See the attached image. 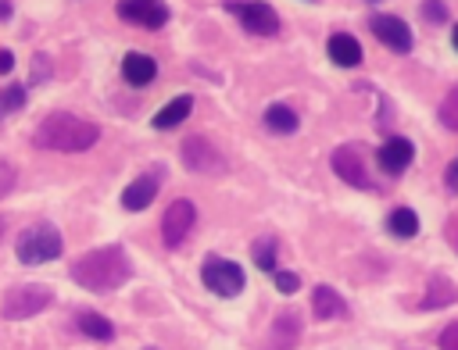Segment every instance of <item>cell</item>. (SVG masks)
Here are the masks:
<instances>
[{
  "mask_svg": "<svg viewBox=\"0 0 458 350\" xmlns=\"http://www.w3.org/2000/svg\"><path fill=\"white\" fill-rule=\"evenodd\" d=\"M132 275V261L125 254V246H100V250H89L82 257L72 261V282L82 286V289H93V293H107V289H118L125 286Z\"/></svg>",
  "mask_w": 458,
  "mask_h": 350,
  "instance_id": "1",
  "label": "cell"
},
{
  "mask_svg": "<svg viewBox=\"0 0 458 350\" xmlns=\"http://www.w3.org/2000/svg\"><path fill=\"white\" fill-rule=\"evenodd\" d=\"M97 139H100V125L72 114V111H50L32 132V143L39 150H57V154H79V150L93 146Z\"/></svg>",
  "mask_w": 458,
  "mask_h": 350,
  "instance_id": "2",
  "label": "cell"
},
{
  "mask_svg": "<svg viewBox=\"0 0 458 350\" xmlns=\"http://www.w3.org/2000/svg\"><path fill=\"white\" fill-rule=\"evenodd\" d=\"M14 254L21 264H47L61 254V232L50 221H36L21 229V236L14 239Z\"/></svg>",
  "mask_w": 458,
  "mask_h": 350,
  "instance_id": "3",
  "label": "cell"
},
{
  "mask_svg": "<svg viewBox=\"0 0 458 350\" xmlns=\"http://www.w3.org/2000/svg\"><path fill=\"white\" fill-rule=\"evenodd\" d=\"M50 286H43V282H29V286H14L7 296H4V304H0V314L7 318V321H21V318H32V314H39L47 304H50Z\"/></svg>",
  "mask_w": 458,
  "mask_h": 350,
  "instance_id": "4",
  "label": "cell"
},
{
  "mask_svg": "<svg viewBox=\"0 0 458 350\" xmlns=\"http://www.w3.org/2000/svg\"><path fill=\"white\" fill-rule=\"evenodd\" d=\"M200 282L215 293V296H236L243 293L247 279H243V268L236 261H225V257H208L204 268H200Z\"/></svg>",
  "mask_w": 458,
  "mask_h": 350,
  "instance_id": "5",
  "label": "cell"
},
{
  "mask_svg": "<svg viewBox=\"0 0 458 350\" xmlns=\"http://www.w3.org/2000/svg\"><path fill=\"white\" fill-rule=\"evenodd\" d=\"M179 154H182V164H186L190 171H200V175H218V171H225V157H222L218 146H215L211 139H204V136H186L182 146H179Z\"/></svg>",
  "mask_w": 458,
  "mask_h": 350,
  "instance_id": "6",
  "label": "cell"
},
{
  "mask_svg": "<svg viewBox=\"0 0 458 350\" xmlns=\"http://www.w3.org/2000/svg\"><path fill=\"white\" fill-rule=\"evenodd\" d=\"M193 225H197V207L190 200H172L168 211H165V218H161V239H165V246L168 250L182 246L186 236L193 232Z\"/></svg>",
  "mask_w": 458,
  "mask_h": 350,
  "instance_id": "7",
  "label": "cell"
},
{
  "mask_svg": "<svg viewBox=\"0 0 458 350\" xmlns=\"http://www.w3.org/2000/svg\"><path fill=\"white\" fill-rule=\"evenodd\" d=\"M333 171H336L344 182L358 186V189H372V175H369V168H365V150L354 146V143L333 150Z\"/></svg>",
  "mask_w": 458,
  "mask_h": 350,
  "instance_id": "8",
  "label": "cell"
},
{
  "mask_svg": "<svg viewBox=\"0 0 458 350\" xmlns=\"http://www.w3.org/2000/svg\"><path fill=\"white\" fill-rule=\"evenodd\" d=\"M229 11L240 18V25H243L250 36H276V32H279V14H276V7H268V4L247 0V4H229Z\"/></svg>",
  "mask_w": 458,
  "mask_h": 350,
  "instance_id": "9",
  "label": "cell"
},
{
  "mask_svg": "<svg viewBox=\"0 0 458 350\" xmlns=\"http://www.w3.org/2000/svg\"><path fill=\"white\" fill-rule=\"evenodd\" d=\"M118 14L129 25H143V29H161L168 21V4L165 0H118Z\"/></svg>",
  "mask_w": 458,
  "mask_h": 350,
  "instance_id": "10",
  "label": "cell"
},
{
  "mask_svg": "<svg viewBox=\"0 0 458 350\" xmlns=\"http://www.w3.org/2000/svg\"><path fill=\"white\" fill-rule=\"evenodd\" d=\"M369 29H372V36H376L383 46H390L394 54H408V50H411V29H408L401 18H394V14H372V18H369Z\"/></svg>",
  "mask_w": 458,
  "mask_h": 350,
  "instance_id": "11",
  "label": "cell"
},
{
  "mask_svg": "<svg viewBox=\"0 0 458 350\" xmlns=\"http://www.w3.org/2000/svg\"><path fill=\"white\" fill-rule=\"evenodd\" d=\"M411 157H415V146H411V139H404V136H394V139H386V143L379 146V168H383L386 175H401V171L411 164Z\"/></svg>",
  "mask_w": 458,
  "mask_h": 350,
  "instance_id": "12",
  "label": "cell"
},
{
  "mask_svg": "<svg viewBox=\"0 0 458 350\" xmlns=\"http://www.w3.org/2000/svg\"><path fill=\"white\" fill-rule=\"evenodd\" d=\"M122 75H125L129 86H147V82H154V75H157V61H154L150 54L132 50V54H125V61H122Z\"/></svg>",
  "mask_w": 458,
  "mask_h": 350,
  "instance_id": "13",
  "label": "cell"
},
{
  "mask_svg": "<svg viewBox=\"0 0 458 350\" xmlns=\"http://www.w3.org/2000/svg\"><path fill=\"white\" fill-rule=\"evenodd\" d=\"M157 196V179L154 175H140L122 189V207L125 211H143L150 200Z\"/></svg>",
  "mask_w": 458,
  "mask_h": 350,
  "instance_id": "14",
  "label": "cell"
},
{
  "mask_svg": "<svg viewBox=\"0 0 458 350\" xmlns=\"http://www.w3.org/2000/svg\"><path fill=\"white\" fill-rule=\"evenodd\" d=\"M311 311H315V318L329 321V318H344V314H347V304H344V296H340L333 286H315V293H311Z\"/></svg>",
  "mask_w": 458,
  "mask_h": 350,
  "instance_id": "15",
  "label": "cell"
},
{
  "mask_svg": "<svg viewBox=\"0 0 458 350\" xmlns=\"http://www.w3.org/2000/svg\"><path fill=\"white\" fill-rule=\"evenodd\" d=\"M297 336H301V318H297L293 311H286V314H279V318L272 321L268 350H290V346L297 343Z\"/></svg>",
  "mask_w": 458,
  "mask_h": 350,
  "instance_id": "16",
  "label": "cell"
},
{
  "mask_svg": "<svg viewBox=\"0 0 458 350\" xmlns=\"http://www.w3.org/2000/svg\"><path fill=\"white\" fill-rule=\"evenodd\" d=\"M329 57H333V64H340V68H354V64H361V46H358L354 36L336 32V36H329Z\"/></svg>",
  "mask_w": 458,
  "mask_h": 350,
  "instance_id": "17",
  "label": "cell"
},
{
  "mask_svg": "<svg viewBox=\"0 0 458 350\" xmlns=\"http://www.w3.org/2000/svg\"><path fill=\"white\" fill-rule=\"evenodd\" d=\"M190 107H193V96H190V93L172 96V100L154 114V129H172V125H179V121L190 114Z\"/></svg>",
  "mask_w": 458,
  "mask_h": 350,
  "instance_id": "18",
  "label": "cell"
},
{
  "mask_svg": "<svg viewBox=\"0 0 458 350\" xmlns=\"http://www.w3.org/2000/svg\"><path fill=\"white\" fill-rule=\"evenodd\" d=\"M454 300H458V286H454L451 279H444V275H433L422 307H447V304H454Z\"/></svg>",
  "mask_w": 458,
  "mask_h": 350,
  "instance_id": "19",
  "label": "cell"
},
{
  "mask_svg": "<svg viewBox=\"0 0 458 350\" xmlns=\"http://www.w3.org/2000/svg\"><path fill=\"white\" fill-rule=\"evenodd\" d=\"M75 325H79V332H82V336L100 339V343H107V339L114 336V325H111L104 314H97V311H82V314L75 318Z\"/></svg>",
  "mask_w": 458,
  "mask_h": 350,
  "instance_id": "20",
  "label": "cell"
},
{
  "mask_svg": "<svg viewBox=\"0 0 458 350\" xmlns=\"http://www.w3.org/2000/svg\"><path fill=\"white\" fill-rule=\"evenodd\" d=\"M265 125H268V132L290 136V132H297V114H293V107H286V104H272V107L265 111Z\"/></svg>",
  "mask_w": 458,
  "mask_h": 350,
  "instance_id": "21",
  "label": "cell"
},
{
  "mask_svg": "<svg viewBox=\"0 0 458 350\" xmlns=\"http://www.w3.org/2000/svg\"><path fill=\"white\" fill-rule=\"evenodd\" d=\"M386 229H390L397 239H411V236L419 232V218H415L411 207H394L390 218H386Z\"/></svg>",
  "mask_w": 458,
  "mask_h": 350,
  "instance_id": "22",
  "label": "cell"
},
{
  "mask_svg": "<svg viewBox=\"0 0 458 350\" xmlns=\"http://www.w3.org/2000/svg\"><path fill=\"white\" fill-rule=\"evenodd\" d=\"M250 257H254V264H258L261 271H276V239H272V236L258 239V243L250 246Z\"/></svg>",
  "mask_w": 458,
  "mask_h": 350,
  "instance_id": "23",
  "label": "cell"
},
{
  "mask_svg": "<svg viewBox=\"0 0 458 350\" xmlns=\"http://www.w3.org/2000/svg\"><path fill=\"white\" fill-rule=\"evenodd\" d=\"M25 107V86H7L0 89V118H7L11 111Z\"/></svg>",
  "mask_w": 458,
  "mask_h": 350,
  "instance_id": "24",
  "label": "cell"
},
{
  "mask_svg": "<svg viewBox=\"0 0 458 350\" xmlns=\"http://www.w3.org/2000/svg\"><path fill=\"white\" fill-rule=\"evenodd\" d=\"M440 121H444L451 132H458V86L444 96V104H440Z\"/></svg>",
  "mask_w": 458,
  "mask_h": 350,
  "instance_id": "25",
  "label": "cell"
},
{
  "mask_svg": "<svg viewBox=\"0 0 458 350\" xmlns=\"http://www.w3.org/2000/svg\"><path fill=\"white\" fill-rule=\"evenodd\" d=\"M272 279H276V289H279V293H293V289L301 286V279H297L293 271H279V268H276Z\"/></svg>",
  "mask_w": 458,
  "mask_h": 350,
  "instance_id": "26",
  "label": "cell"
},
{
  "mask_svg": "<svg viewBox=\"0 0 458 350\" xmlns=\"http://www.w3.org/2000/svg\"><path fill=\"white\" fill-rule=\"evenodd\" d=\"M422 11H426V21H447V4L444 0H426Z\"/></svg>",
  "mask_w": 458,
  "mask_h": 350,
  "instance_id": "27",
  "label": "cell"
},
{
  "mask_svg": "<svg viewBox=\"0 0 458 350\" xmlns=\"http://www.w3.org/2000/svg\"><path fill=\"white\" fill-rule=\"evenodd\" d=\"M14 182H18V171L7 161H0V196H7L14 189Z\"/></svg>",
  "mask_w": 458,
  "mask_h": 350,
  "instance_id": "28",
  "label": "cell"
},
{
  "mask_svg": "<svg viewBox=\"0 0 458 350\" xmlns=\"http://www.w3.org/2000/svg\"><path fill=\"white\" fill-rule=\"evenodd\" d=\"M440 350H458V321H451V325L440 332Z\"/></svg>",
  "mask_w": 458,
  "mask_h": 350,
  "instance_id": "29",
  "label": "cell"
},
{
  "mask_svg": "<svg viewBox=\"0 0 458 350\" xmlns=\"http://www.w3.org/2000/svg\"><path fill=\"white\" fill-rule=\"evenodd\" d=\"M14 68V54L11 50H0V75H7Z\"/></svg>",
  "mask_w": 458,
  "mask_h": 350,
  "instance_id": "30",
  "label": "cell"
},
{
  "mask_svg": "<svg viewBox=\"0 0 458 350\" xmlns=\"http://www.w3.org/2000/svg\"><path fill=\"white\" fill-rule=\"evenodd\" d=\"M444 182H447V186H451V189L458 193V168H454V164H451V168L444 171Z\"/></svg>",
  "mask_w": 458,
  "mask_h": 350,
  "instance_id": "31",
  "label": "cell"
},
{
  "mask_svg": "<svg viewBox=\"0 0 458 350\" xmlns=\"http://www.w3.org/2000/svg\"><path fill=\"white\" fill-rule=\"evenodd\" d=\"M451 39H454V50H458V25L451 29Z\"/></svg>",
  "mask_w": 458,
  "mask_h": 350,
  "instance_id": "32",
  "label": "cell"
},
{
  "mask_svg": "<svg viewBox=\"0 0 458 350\" xmlns=\"http://www.w3.org/2000/svg\"><path fill=\"white\" fill-rule=\"evenodd\" d=\"M0 232H4V221H0Z\"/></svg>",
  "mask_w": 458,
  "mask_h": 350,
  "instance_id": "33",
  "label": "cell"
},
{
  "mask_svg": "<svg viewBox=\"0 0 458 350\" xmlns=\"http://www.w3.org/2000/svg\"><path fill=\"white\" fill-rule=\"evenodd\" d=\"M454 168H458V161H454Z\"/></svg>",
  "mask_w": 458,
  "mask_h": 350,
  "instance_id": "34",
  "label": "cell"
},
{
  "mask_svg": "<svg viewBox=\"0 0 458 350\" xmlns=\"http://www.w3.org/2000/svg\"><path fill=\"white\" fill-rule=\"evenodd\" d=\"M150 350H154V346H150Z\"/></svg>",
  "mask_w": 458,
  "mask_h": 350,
  "instance_id": "35",
  "label": "cell"
}]
</instances>
